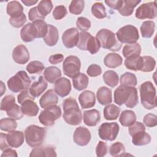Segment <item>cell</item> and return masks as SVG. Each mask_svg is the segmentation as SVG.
<instances>
[{
	"instance_id": "cell-1",
	"label": "cell",
	"mask_w": 157,
	"mask_h": 157,
	"mask_svg": "<svg viewBox=\"0 0 157 157\" xmlns=\"http://www.w3.org/2000/svg\"><path fill=\"white\" fill-rule=\"evenodd\" d=\"M63 107L64 110L63 117L66 123L75 126L82 122V113L75 99L69 97L64 99Z\"/></svg>"
},
{
	"instance_id": "cell-2",
	"label": "cell",
	"mask_w": 157,
	"mask_h": 157,
	"mask_svg": "<svg viewBox=\"0 0 157 157\" xmlns=\"http://www.w3.org/2000/svg\"><path fill=\"white\" fill-rule=\"evenodd\" d=\"M140 96L142 105L151 110L156 106V92L152 82L147 81L140 85Z\"/></svg>"
},
{
	"instance_id": "cell-3",
	"label": "cell",
	"mask_w": 157,
	"mask_h": 157,
	"mask_svg": "<svg viewBox=\"0 0 157 157\" xmlns=\"http://www.w3.org/2000/svg\"><path fill=\"white\" fill-rule=\"evenodd\" d=\"M115 34L108 29H100L96 35L101 47L111 51H119L121 48V43L116 39Z\"/></svg>"
},
{
	"instance_id": "cell-4",
	"label": "cell",
	"mask_w": 157,
	"mask_h": 157,
	"mask_svg": "<svg viewBox=\"0 0 157 157\" xmlns=\"http://www.w3.org/2000/svg\"><path fill=\"white\" fill-rule=\"evenodd\" d=\"M31 83V80L29 77L24 71L17 72L7 82L9 89L13 93H21L29 90Z\"/></svg>"
},
{
	"instance_id": "cell-5",
	"label": "cell",
	"mask_w": 157,
	"mask_h": 157,
	"mask_svg": "<svg viewBox=\"0 0 157 157\" xmlns=\"http://www.w3.org/2000/svg\"><path fill=\"white\" fill-rule=\"evenodd\" d=\"M45 134V128L34 124L29 125L25 131L26 142L31 147L40 146L44 142Z\"/></svg>"
},
{
	"instance_id": "cell-6",
	"label": "cell",
	"mask_w": 157,
	"mask_h": 157,
	"mask_svg": "<svg viewBox=\"0 0 157 157\" xmlns=\"http://www.w3.org/2000/svg\"><path fill=\"white\" fill-rule=\"evenodd\" d=\"M77 47L81 50H87L91 54H96L100 49L101 45L98 40L90 33L81 31Z\"/></svg>"
},
{
	"instance_id": "cell-7",
	"label": "cell",
	"mask_w": 157,
	"mask_h": 157,
	"mask_svg": "<svg viewBox=\"0 0 157 157\" xmlns=\"http://www.w3.org/2000/svg\"><path fill=\"white\" fill-rule=\"evenodd\" d=\"M117 40L121 44L136 43L139 38L137 28L131 25H127L120 28L115 34Z\"/></svg>"
},
{
	"instance_id": "cell-8",
	"label": "cell",
	"mask_w": 157,
	"mask_h": 157,
	"mask_svg": "<svg viewBox=\"0 0 157 157\" xmlns=\"http://www.w3.org/2000/svg\"><path fill=\"white\" fill-rule=\"evenodd\" d=\"M61 110L56 105L48 107L42 110L39 116V122L45 126H51L55 124L56 120L60 118Z\"/></svg>"
},
{
	"instance_id": "cell-9",
	"label": "cell",
	"mask_w": 157,
	"mask_h": 157,
	"mask_svg": "<svg viewBox=\"0 0 157 157\" xmlns=\"http://www.w3.org/2000/svg\"><path fill=\"white\" fill-rule=\"evenodd\" d=\"M81 62L80 59L74 55L67 56L63 64L64 74L70 78H74L80 73Z\"/></svg>"
},
{
	"instance_id": "cell-10",
	"label": "cell",
	"mask_w": 157,
	"mask_h": 157,
	"mask_svg": "<svg viewBox=\"0 0 157 157\" xmlns=\"http://www.w3.org/2000/svg\"><path fill=\"white\" fill-rule=\"evenodd\" d=\"M119 129V125L116 122L104 123L99 128V136L102 140L113 141L117 138Z\"/></svg>"
},
{
	"instance_id": "cell-11",
	"label": "cell",
	"mask_w": 157,
	"mask_h": 157,
	"mask_svg": "<svg viewBox=\"0 0 157 157\" xmlns=\"http://www.w3.org/2000/svg\"><path fill=\"white\" fill-rule=\"evenodd\" d=\"M157 15L156 1L144 3L136 10L135 16L137 18L144 20L146 18L154 19Z\"/></svg>"
},
{
	"instance_id": "cell-12",
	"label": "cell",
	"mask_w": 157,
	"mask_h": 157,
	"mask_svg": "<svg viewBox=\"0 0 157 157\" xmlns=\"http://www.w3.org/2000/svg\"><path fill=\"white\" fill-rule=\"evenodd\" d=\"M79 36L78 30L75 28H71L66 29L62 36V41L64 45L67 48L77 46L79 40Z\"/></svg>"
},
{
	"instance_id": "cell-13",
	"label": "cell",
	"mask_w": 157,
	"mask_h": 157,
	"mask_svg": "<svg viewBox=\"0 0 157 157\" xmlns=\"http://www.w3.org/2000/svg\"><path fill=\"white\" fill-rule=\"evenodd\" d=\"M133 86H127L124 85H120L114 91L113 97L114 102L118 105L121 106L125 104L129 99Z\"/></svg>"
},
{
	"instance_id": "cell-14",
	"label": "cell",
	"mask_w": 157,
	"mask_h": 157,
	"mask_svg": "<svg viewBox=\"0 0 157 157\" xmlns=\"http://www.w3.org/2000/svg\"><path fill=\"white\" fill-rule=\"evenodd\" d=\"M91 138L90 131L86 128L79 126L75 129L73 135L74 142L79 146H85L88 144Z\"/></svg>"
},
{
	"instance_id": "cell-15",
	"label": "cell",
	"mask_w": 157,
	"mask_h": 157,
	"mask_svg": "<svg viewBox=\"0 0 157 157\" xmlns=\"http://www.w3.org/2000/svg\"><path fill=\"white\" fill-rule=\"evenodd\" d=\"M13 60L19 64H25L29 59L30 55L26 46L20 44L16 46L12 51Z\"/></svg>"
},
{
	"instance_id": "cell-16",
	"label": "cell",
	"mask_w": 157,
	"mask_h": 157,
	"mask_svg": "<svg viewBox=\"0 0 157 157\" xmlns=\"http://www.w3.org/2000/svg\"><path fill=\"white\" fill-rule=\"evenodd\" d=\"M54 90L56 93L61 98L67 96L71 91L70 80L65 77L59 78L55 83Z\"/></svg>"
},
{
	"instance_id": "cell-17",
	"label": "cell",
	"mask_w": 157,
	"mask_h": 157,
	"mask_svg": "<svg viewBox=\"0 0 157 157\" xmlns=\"http://www.w3.org/2000/svg\"><path fill=\"white\" fill-rule=\"evenodd\" d=\"M37 31L33 23L25 25L20 31V37L23 41L29 42L37 38Z\"/></svg>"
},
{
	"instance_id": "cell-18",
	"label": "cell",
	"mask_w": 157,
	"mask_h": 157,
	"mask_svg": "<svg viewBox=\"0 0 157 157\" xmlns=\"http://www.w3.org/2000/svg\"><path fill=\"white\" fill-rule=\"evenodd\" d=\"M58 101L57 94L53 90H47L40 98L39 104L42 108L45 109L48 107L55 105Z\"/></svg>"
},
{
	"instance_id": "cell-19",
	"label": "cell",
	"mask_w": 157,
	"mask_h": 157,
	"mask_svg": "<svg viewBox=\"0 0 157 157\" xmlns=\"http://www.w3.org/2000/svg\"><path fill=\"white\" fill-rule=\"evenodd\" d=\"M78 101L83 109L91 108L96 103L95 94L90 90H85L80 94Z\"/></svg>"
},
{
	"instance_id": "cell-20",
	"label": "cell",
	"mask_w": 157,
	"mask_h": 157,
	"mask_svg": "<svg viewBox=\"0 0 157 157\" xmlns=\"http://www.w3.org/2000/svg\"><path fill=\"white\" fill-rule=\"evenodd\" d=\"M7 140L10 147L18 148L24 142V134L20 131H12L7 134Z\"/></svg>"
},
{
	"instance_id": "cell-21",
	"label": "cell",
	"mask_w": 157,
	"mask_h": 157,
	"mask_svg": "<svg viewBox=\"0 0 157 157\" xmlns=\"http://www.w3.org/2000/svg\"><path fill=\"white\" fill-rule=\"evenodd\" d=\"M84 123L88 126H95L101 119L99 112L96 109L85 110L83 115Z\"/></svg>"
},
{
	"instance_id": "cell-22",
	"label": "cell",
	"mask_w": 157,
	"mask_h": 157,
	"mask_svg": "<svg viewBox=\"0 0 157 157\" xmlns=\"http://www.w3.org/2000/svg\"><path fill=\"white\" fill-rule=\"evenodd\" d=\"M47 88V83L42 76H40L37 82H33L29 88L30 94L34 97H39Z\"/></svg>"
},
{
	"instance_id": "cell-23",
	"label": "cell",
	"mask_w": 157,
	"mask_h": 157,
	"mask_svg": "<svg viewBox=\"0 0 157 157\" xmlns=\"http://www.w3.org/2000/svg\"><path fill=\"white\" fill-rule=\"evenodd\" d=\"M96 98L98 102L101 105H108L112 102V91L106 86L100 87L96 92Z\"/></svg>"
},
{
	"instance_id": "cell-24",
	"label": "cell",
	"mask_w": 157,
	"mask_h": 157,
	"mask_svg": "<svg viewBox=\"0 0 157 157\" xmlns=\"http://www.w3.org/2000/svg\"><path fill=\"white\" fill-rule=\"evenodd\" d=\"M125 67L134 71H140L143 66V59L140 55H134L129 56L124 60Z\"/></svg>"
},
{
	"instance_id": "cell-25",
	"label": "cell",
	"mask_w": 157,
	"mask_h": 157,
	"mask_svg": "<svg viewBox=\"0 0 157 157\" xmlns=\"http://www.w3.org/2000/svg\"><path fill=\"white\" fill-rule=\"evenodd\" d=\"M21 105V110L24 115L28 117H34L37 115L39 108L34 100H26Z\"/></svg>"
},
{
	"instance_id": "cell-26",
	"label": "cell",
	"mask_w": 157,
	"mask_h": 157,
	"mask_svg": "<svg viewBox=\"0 0 157 157\" xmlns=\"http://www.w3.org/2000/svg\"><path fill=\"white\" fill-rule=\"evenodd\" d=\"M59 34L58 29L52 25H48V31L44 37V41L48 46H54L58 42Z\"/></svg>"
},
{
	"instance_id": "cell-27",
	"label": "cell",
	"mask_w": 157,
	"mask_h": 157,
	"mask_svg": "<svg viewBox=\"0 0 157 157\" xmlns=\"http://www.w3.org/2000/svg\"><path fill=\"white\" fill-rule=\"evenodd\" d=\"M123 63L122 57L118 53H110L104 59V63L109 68H116L121 65Z\"/></svg>"
},
{
	"instance_id": "cell-28",
	"label": "cell",
	"mask_w": 157,
	"mask_h": 157,
	"mask_svg": "<svg viewBox=\"0 0 157 157\" xmlns=\"http://www.w3.org/2000/svg\"><path fill=\"white\" fill-rule=\"evenodd\" d=\"M55 148L52 147H36L29 154V156H56Z\"/></svg>"
},
{
	"instance_id": "cell-29",
	"label": "cell",
	"mask_w": 157,
	"mask_h": 157,
	"mask_svg": "<svg viewBox=\"0 0 157 157\" xmlns=\"http://www.w3.org/2000/svg\"><path fill=\"white\" fill-rule=\"evenodd\" d=\"M45 79L50 83H54L61 76V72L56 66H49L45 69L44 72Z\"/></svg>"
},
{
	"instance_id": "cell-30",
	"label": "cell",
	"mask_w": 157,
	"mask_h": 157,
	"mask_svg": "<svg viewBox=\"0 0 157 157\" xmlns=\"http://www.w3.org/2000/svg\"><path fill=\"white\" fill-rule=\"evenodd\" d=\"M140 2V1L137 0H124L123 1V4L118 10V12L122 16H130L132 13L134 8Z\"/></svg>"
},
{
	"instance_id": "cell-31",
	"label": "cell",
	"mask_w": 157,
	"mask_h": 157,
	"mask_svg": "<svg viewBox=\"0 0 157 157\" xmlns=\"http://www.w3.org/2000/svg\"><path fill=\"white\" fill-rule=\"evenodd\" d=\"M136 121V115L134 111L131 110H123L120 116L119 121L123 126L129 127Z\"/></svg>"
},
{
	"instance_id": "cell-32",
	"label": "cell",
	"mask_w": 157,
	"mask_h": 157,
	"mask_svg": "<svg viewBox=\"0 0 157 157\" xmlns=\"http://www.w3.org/2000/svg\"><path fill=\"white\" fill-rule=\"evenodd\" d=\"M151 140L149 134L144 131H139L132 136V142L134 145L142 146L150 143Z\"/></svg>"
},
{
	"instance_id": "cell-33",
	"label": "cell",
	"mask_w": 157,
	"mask_h": 157,
	"mask_svg": "<svg viewBox=\"0 0 157 157\" xmlns=\"http://www.w3.org/2000/svg\"><path fill=\"white\" fill-rule=\"evenodd\" d=\"M89 78L88 76L80 72L77 76L72 78V83L74 88L78 91L86 89L88 85Z\"/></svg>"
},
{
	"instance_id": "cell-34",
	"label": "cell",
	"mask_w": 157,
	"mask_h": 157,
	"mask_svg": "<svg viewBox=\"0 0 157 157\" xmlns=\"http://www.w3.org/2000/svg\"><path fill=\"white\" fill-rule=\"evenodd\" d=\"M6 12L10 17H18L23 13V7L17 1H10L7 5Z\"/></svg>"
},
{
	"instance_id": "cell-35",
	"label": "cell",
	"mask_w": 157,
	"mask_h": 157,
	"mask_svg": "<svg viewBox=\"0 0 157 157\" xmlns=\"http://www.w3.org/2000/svg\"><path fill=\"white\" fill-rule=\"evenodd\" d=\"M120 113V108L115 104H108L104 109V117L107 120H117Z\"/></svg>"
},
{
	"instance_id": "cell-36",
	"label": "cell",
	"mask_w": 157,
	"mask_h": 157,
	"mask_svg": "<svg viewBox=\"0 0 157 157\" xmlns=\"http://www.w3.org/2000/svg\"><path fill=\"white\" fill-rule=\"evenodd\" d=\"M122 53L123 56L126 58L134 55H140L141 46L139 43L126 44L123 48Z\"/></svg>"
},
{
	"instance_id": "cell-37",
	"label": "cell",
	"mask_w": 157,
	"mask_h": 157,
	"mask_svg": "<svg viewBox=\"0 0 157 157\" xmlns=\"http://www.w3.org/2000/svg\"><path fill=\"white\" fill-rule=\"evenodd\" d=\"M155 23L152 20L145 21L140 26V30L142 36L144 38L151 37L155 31Z\"/></svg>"
},
{
	"instance_id": "cell-38",
	"label": "cell",
	"mask_w": 157,
	"mask_h": 157,
	"mask_svg": "<svg viewBox=\"0 0 157 157\" xmlns=\"http://www.w3.org/2000/svg\"><path fill=\"white\" fill-rule=\"evenodd\" d=\"M104 83L110 86L115 87L116 86L119 82V77L118 74L116 72L112 70H108L104 72L102 76Z\"/></svg>"
},
{
	"instance_id": "cell-39",
	"label": "cell",
	"mask_w": 157,
	"mask_h": 157,
	"mask_svg": "<svg viewBox=\"0 0 157 157\" xmlns=\"http://www.w3.org/2000/svg\"><path fill=\"white\" fill-rule=\"evenodd\" d=\"M120 82L121 85L127 86H135L137 83V80L136 76L134 74L126 72L121 75Z\"/></svg>"
},
{
	"instance_id": "cell-40",
	"label": "cell",
	"mask_w": 157,
	"mask_h": 157,
	"mask_svg": "<svg viewBox=\"0 0 157 157\" xmlns=\"http://www.w3.org/2000/svg\"><path fill=\"white\" fill-rule=\"evenodd\" d=\"M91 11L93 15L98 19H103L107 17L105 8L101 2H96L94 3L91 6Z\"/></svg>"
},
{
	"instance_id": "cell-41",
	"label": "cell",
	"mask_w": 157,
	"mask_h": 157,
	"mask_svg": "<svg viewBox=\"0 0 157 157\" xmlns=\"http://www.w3.org/2000/svg\"><path fill=\"white\" fill-rule=\"evenodd\" d=\"M6 113L7 116L11 118H13L15 120H19L23 117V113L21 110V107H20L17 104H13L6 110Z\"/></svg>"
},
{
	"instance_id": "cell-42",
	"label": "cell",
	"mask_w": 157,
	"mask_h": 157,
	"mask_svg": "<svg viewBox=\"0 0 157 157\" xmlns=\"http://www.w3.org/2000/svg\"><path fill=\"white\" fill-rule=\"evenodd\" d=\"M17 127L15 120L11 118H4L0 120V129L4 131H12Z\"/></svg>"
},
{
	"instance_id": "cell-43",
	"label": "cell",
	"mask_w": 157,
	"mask_h": 157,
	"mask_svg": "<svg viewBox=\"0 0 157 157\" xmlns=\"http://www.w3.org/2000/svg\"><path fill=\"white\" fill-rule=\"evenodd\" d=\"M37 8L39 13L45 18L51 12L53 9V4L50 0H42L39 2Z\"/></svg>"
},
{
	"instance_id": "cell-44",
	"label": "cell",
	"mask_w": 157,
	"mask_h": 157,
	"mask_svg": "<svg viewBox=\"0 0 157 157\" xmlns=\"http://www.w3.org/2000/svg\"><path fill=\"white\" fill-rule=\"evenodd\" d=\"M85 7V1L83 0H73L71 1L69 7V10L70 13L74 15H79L80 14Z\"/></svg>"
},
{
	"instance_id": "cell-45",
	"label": "cell",
	"mask_w": 157,
	"mask_h": 157,
	"mask_svg": "<svg viewBox=\"0 0 157 157\" xmlns=\"http://www.w3.org/2000/svg\"><path fill=\"white\" fill-rule=\"evenodd\" d=\"M143 59V66L140 71L144 72H149L152 71L156 66V61L154 58L150 56H144Z\"/></svg>"
},
{
	"instance_id": "cell-46",
	"label": "cell",
	"mask_w": 157,
	"mask_h": 157,
	"mask_svg": "<svg viewBox=\"0 0 157 157\" xmlns=\"http://www.w3.org/2000/svg\"><path fill=\"white\" fill-rule=\"evenodd\" d=\"M33 23L37 31V38H44L48 31V24L44 20H37Z\"/></svg>"
},
{
	"instance_id": "cell-47",
	"label": "cell",
	"mask_w": 157,
	"mask_h": 157,
	"mask_svg": "<svg viewBox=\"0 0 157 157\" xmlns=\"http://www.w3.org/2000/svg\"><path fill=\"white\" fill-rule=\"evenodd\" d=\"M109 153L112 156H123L125 153L124 146L120 142H115L110 145Z\"/></svg>"
},
{
	"instance_id": "cell-48",
	"label": "cell",
	"mask_w": 157,
	"mask_h": 157,
	"mask_svg": "<svg viewBox=\"0 0 157 157\" xmlns=\"http://www.w3.org/2000/svg\"><path fill=\"white\" fill-rule=\"evenodd\" d=\"M26 71L30 74L41 72L44 69V65L39 61H32L26 66Z\"/></svg>"
},
{
	"instance_id": "cell-49",
	"label": "cell",
	"mask_w": 157,
	"mask_h": 157,
	"mask_svg": "<svg viewBox=\"0 0 157 157\" xmlns=\"http://www.w3.org/2000/svg\"><path fill=\"white\" fill-rule=\"evenodd\" d=\"M27 18L25 14L23 13L21 15L15 17H10L9 19V23L14 28H19L23 26L26 22Z\"/></svg>"
},
{
	"instance_id": "cell-50",
	"label": "cell",
	"mask_w": 157,
	"mask_h": 157,
	"mask_svg": "<svg viewBox=\"0 0 157 157\" xmlns=\"http://www.w3.org/2000/svg\"><path fill=\"white\" fill-rule=\"evenodd\" d=\"M91 21L86 18L83 17H80L76 21V26L77 29L82 31H86L88 30L91 27Z\"/></svg>"
},
{
	"instance_id": "cell-51",
	"label": "cell",
	"mask_w": 157,
	"mask_h": 157,
	"mask_svg": "<svg viewBox=\"0 0 157 157\" xmlns=\"http://www.w3.org/2000/svg\"><path fill=\"white\" fill-rule=\"evenodd\" d=\"M67 13V11L65 6L63 5L58 6L55 7L53 10V17L56 20H59L63 18Z\"/></svg>"
},
{
	"instance_id": "cell-52",
	"label": "cell",
	"mask_w": 157,
	"mask_h": 157,
	"mask_svg": "<svg viewBox=\"0 0 157 157\" xmlns=\"http://www.w3.org/2000/svg\"><path fill=\"white\" fill-rule=\"evenodd\" d=\"M15 103V97L12 94L5 96L1 102V110L6 111L8 108Z\"/></svg>"
},
{
	"instance_id": "cell-53",
	"label": "cell",
	"mask_w": 157,
	"mask_h": 157,
	"mask_svg": "<svg viewBox=\"0 0 157 157\" xmlns=\"http://www.w3.org/2000/svg\"><path fill=\"white\" fill-rule=\"evenodd\" d=\"M143 122L147 127H155L157 125V116L153 113H147L144 116Z\"/></svg>"
},
{
	"instance_id": "cell-54",
	"label": "cell",
	"mask_w": 157,
	"mask_h": 157,
	"mask_svg": "<svg viewBox=\"0 0 157 157\" xmlns=\"http://www.w3.org/2000/svg\"><path fill=\"white\" fill-rule=\"evenodd\" d=\"M138 94H137V90L136 87H132V90L131 93V97L129 101L125 104V105L128 108H134L138 103Z\"/></svg>"
},
{
	"instance_id": "cell-55",
	"label": "cell",
	"mask_w": 157,
	"mask_h": 157,
	"mask_svg": "<svg viewBox=\"0 0 157 157\" xmlns=\"http://www.w3.org/2000/svg\"><path fill=\"white\" fill-rule=\"evenodd\" d=\"M86 73L90 77H97L102 74V69L99 65L92 64L88 66L86 70Z\"/></svg>"
},
{
	"instance_id": "cell-56",
	"label": "cell",
	"mask_w": 157,
	"mask_h": 157,
	"mask_svg": "<svg viewBox=\"0 0 157 157\" xmlns=\"http://www.w3.org/2000/svg\"><path fill=\"white\" fill-rule=\"evenodd\" d=\"M145 131V127L144 124L140 121H135L132 125L129 126L128 129L129 134L131 136L139 131Z\"/></svg>"
},
{
	"instance_id": "cell-57",
	"label": "cell",
	"mask_w": 157,
	"mask_h": 157,
	"mask_svg": "<svg viewBox=\"0 0 157 157\" xmlns=\"http://www.w3.org/2000/svg\"><path fill=\"white\" fill-rule=\"evenodd\" d=\"M107 153V144L103 141H99L96 147V154L98 157H102Z\"/></svg>"
},
{
	"instance_id": "cell-58",
	"label": "cell",
	"mask_w": 157,
	"mask_h": 157,
	"mask_svg": "<svg viewBox=\"0 0 157 157\" xmlns=\"http://www.w3.org/2000/svg\"><path fill=\"white\" fill-rule=\"evenodd\" d=\"M28 18L33 22L37 20H44L45 18L39 13L37 7H34L29 10L28 12Z\"/></svg>"
},
{
	"instance_id": "cell-59",
	"label": "cell",
	"mask_w": 157,
	"mask_h": 157,
	"mask_svg": "<svg viewBox=\"0 0 157 157\" xmlns=\"http://www.w3.org/2000/svg\"><path fill=\"white\" fill-rule=\"evenodd\" d=\"M35 98H34L29 93V90H25L22 92H21L17 96V100H18V102L20 104H21L24 101H25L26 100L28 99H32V100H34Z\"/></svg>"
},
{
	"instance_id": "cell-60",
	"label": "cell",
	"mask_w": 157,
	"mask_h": 157,
	"mask_svg": "<svg viewBox=\"0 0 157 157\" xmlns=\"http://www.w3.org/2000/svg\"><path fill=\"white\" fill-rule=\"evenodd\" d=\"M105 3L111 9L118 10L123 4L122 0H107L105 1Z\"/></svg>"
},
{
	"instance_id": "cell-61",
	"label": "cell",
	"mask_w": 157,
	"mask_h": 157,
	"mask_svg": "<svg viewBox=\"0 0 157 157\" xmlns=\"http://www.w3.org/2000/svg\"><path fill=\"white\" fill-rule=\"evenodd\" d=\"M64 59V56L60 53H56L51 55L48 58V61L52 64H57L62 62Z\"/></svg>"
},
{
	"instance_id": "cell-62",
	"label": "cell",
	"mask_w": 157,
	"mask_h": 157,
	"mask_svg": "<svg viewBox=\"0 0 157 157\" xmlns=\"http://www.w3.org/2000/svg\"><path fill=\"white\" fill-rule=\"evenodd\" d=\"M10 147L7 140V134L1 132L0 134V149L2 151H4Z\"/></svg>"
},
{
	"instance_id": "cell-63",
	"label": "cell",
	"mask_w": 157,
	"mask_h": 157,
	"mask_svg": "<svg viewBox=\"0 0 157 157\" xmlns=\"http://www.w3.org/2000/svg\"><path fill=\"white\" fill-rule=\"evenodd\" d=\"M2 153L1 155V157H9V156H12V157H17L18 156V155L17 153V151L12 149L10 148H8L4 151H2Z\"/></svg>"
},
{
	"instance_id": "cell-64",
	"label": "cell",
	"mask_w": 157,
	"mask_h": 157,
	"mask_svg": "<svg viewBox=\"0 0 157 157\" xmlns=\"http://www.w3.org/2000/svg\"><path fill=\"white\" fill-rule=\"evenodd\" d=\"M37 2H38V1H37V0H35V1H34V0H25V1L22 0L21 1V2L23 3L26 6H31L34 5Z\"/></svg>"
}]
</instances>
